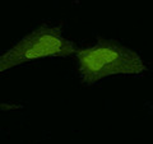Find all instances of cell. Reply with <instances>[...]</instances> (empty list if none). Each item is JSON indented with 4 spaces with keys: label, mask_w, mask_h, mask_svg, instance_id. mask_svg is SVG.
Wrapping results in <instances>:
<instances>
[{
    "label": "cell",
    "mask_w": 153,
    "mask_h": 144,
    "mask_svg": "<svg viewBox=\"0 0 153 144\" xmlns=\"http://www.w3.org/2000/svg\"><path fill=\"white\" fill-rule=\"evenodd\" d=\"M75 56L84 85H92L110 75L140 74L147 70L139 54L116 40L97 37L93 46L76 49Z\"/></svg>",
    "instance_id": "cell-1"
},
{
    "label": "cell",
    "mask_w": 153,
    "mask_h": 144,
    "mask_svg": "<svg viewBox=\"0 0 153 144\" xmlns=\"http://www.w3.org/2000/svg\"><path fill=\"white\" fill-rule=\"evenodd\" d=\"M61 27L63 24L50 27L44 23L30 35L25 36L10 50L0 56V73L13 66L42 57H66L75 54L78 47L74 42L66 40L63 36Z\"/></svg>",
    "instance_id": "cell-2"
},
{
    "label": "cell",
    "mask_w": 153,
    "mask_h": 144,
    "mask_svg": "<svg viewBox=\"0 0 153 144\" xmlns=\"http://www.w3.org/2000/svg\"><path fill=\"white\" fill-rule=\"evenodd\" d=\"M22 107H23L22 105L9 103V102H0V111H13V110H19Z\"/></svg>",
    "instance_id": "cell-3"
}]
</instances>
